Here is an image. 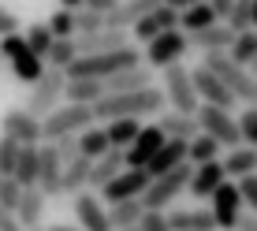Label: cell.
Here are the masks:
<instances>
[{"label": "cell", "instance_id": "cell-1", "mask_svg": "<svg viewBox=\"0 0 257 231\" xmlns=\"http://www.w3.org/2000/svg\"><path fill=\"white\" fill-rule=\"evenodd\" d=\"M164 112V93L157 86H146V90H131V93H101L93 101V120L108 123L119 120V116H131V120H146V116H161Z\"/></svg>", "mask_w": 257, "mask_h": 231}, {"label": "cell", "instance_id": "cell-2", "mask_svg": "<svg viewBox=\"0 0 257 231\" xmlns=\"http://www.w3.org/2000/svg\"><path fill=\"white\" fill-rule=\"evenodd\" d=\"M142 64V49H135L127 41V45H119V49H108V52H90V56H75L71 64L64 67V78H108V75H116V71L123 67H135Z\"/></svg>", "mask_w": 257, "mask_h": 231}, {"label": "cell", "instance_id": "cell-3", "mask_svg": "<svg viewBox=\"0 0 257 231\" xmlns=\"http://www.w3.org/2000/svg\"><path fill=\"white\" fill-rule=\"evenodd\" d=\"M93 120V104H56L52 112L41 116V142H52V138H60V135H78L82 127H90Z\"/></svg>", "mask_w": 257, "mask_h": 231}, {"label": "cell", "instance_id": "cell-4", "mask_svg": "<svg viewBox=\"0 0 257 231\" xmlns=\"http://www.w3.org/2000/svg\"><path fill=\"white\" fill-rule=\"evenodd\" d=\"M190 161H183V164H175L172 172H164V175H157V179H149V186L142 190V209H172V201L179 198L183 190H187V179H190Z\"/></svg>", "mask_w": 257, "mask_h": 231}, {"label": "cell", "instance_id": "cell-5", "mask_svg": "<svg viewBox=\"0 0 257 231\" xmlns=\"http://www.w3.org/2000/svg\"><path fill=\"white\" fill-rule=\"evenodd\" d=\"M0 60H8L15 71V78L19 82H38L41 71H45V60L38 56V52H30V45L23 41V34H4L0 38Z\"/></svg>", "mask_w": 257, "mask_h": 231}, {"label": "cell", "instance_id": "cell-6", "mask_svg": "<svg viewBox=\"0 0 257 231\" xmlns=\"http://www.w3.org/2000/svg\"><path fill=\"white\" fill-rule=\"evenodd\" d=\"M201 64H205L212 75L227 86V93H231L235 101H253V78H250V71H246L242 64H235V60H227V52H205Z\"/></svg>", "mask_w": 257, "mask_h": 231}, {"label": "cell", "instance_id": "cell-7", "mask_svg": "<svg viewBox=\"0 0 257 231\" xmlns=\"http://www.w3.org/2000/svg\"><path fill=\"white\" fill-rule=\"evenodd\" d=\"M64 82H67V78H64V71H60V67H45L38 82H30V93H26L23 108L41 120L45 112H52L60 101H64Z\"/></svg>", "mask_w": 257, "mask_h": 231}, {"label": "cell", "instance_id": "cell-8", "mask_svg": "<svg viewBox=\"0 0 257 231\" xmlns=\"http://www.w3.org/2000/svg\"><path fill=\"white\" fill-rule=\"evenodd\" d=\"M187 52H190L187 34H183L179 26H172V30H164V34H157V38L146 41L142 64H146V67H168V64H179Z\"/></svg>", "mask_w": 257, "mask_h": 231}, {"label": "cell", "instance_id": "cell-9", "mask_svg": "<svg viewBox=\"0 0 257 231\" xmlns=\"http://www.w3.org/2000/svg\"><path fill=\"white\" fill-rule=\"evenodd\" d=\"M161 93H164V104H172V112H190L198 108V93H194V82H190V71L179 64H168L164 67V82H161Z\"/></svg>", "mask_w": 257, "mask_h": 231}, {"label": "cell", "instance_id": "cell-10", "mask_svg": "<svg viewBox=\"0 0 257 231\" xmlns=\"http://www.w3.org/2000/svg\"><path fill=\"white\" fill-rule=\"evenodd\" d=\"M194 120H198V131L201 135H209V138H216L220 142V149H231L238 146V123H235V116L227 112V108H216V104H198L194 108Z\"/></svg>", "mask_w": 257, "mask_h": 231}, {"label": "cell", "instance_id": "cell-11", "mask_svg": "<svg viewBox=\"0 0 257 231\" xmlns=\"http://www.w3.org/2000/svg\"><path fill=\"white\" fill-rule=\"evenodd\" d=\"M209 201H212V220H216V231H235V224H238V216L246 212V205H242V194H238V186L231 183V179H224L216 186V190L209 194Z\"/></svg>", "mask_w": 257, "mask_h": 231}, {"label": "cell", "instance_id": "cell-12", "mask_svg": "<svg viewBox=\"0 0 257 231\" xmlns=\"http://www.w3.org/2000/svg\"><path fill=\"white\" fill-rule=\"evenodd\" d=\"M146 186H149L146 168H123L119 175H112V179L101 186V201L104 205H116V201H127V198H142Z\"/></svg>", "mask_w": 257, "mask_h": 231}, {"label": "cell", "instance_id": "cell-13", "mask_svg": "<svg viewBox=\"0 0 257 231\" xmlns=\"http://www.w3.org/2000/svg\"><path fill=\"white\" fill-rule=\"evenodd\" d=\"M190 82H194V93H198L201 104H216V108H227V112L235 108V97L227 93V86L220 82L205 64H198V67L190 71Z\"/></svg>", "mask_w": 257, "mask_h": 231}, {"label": "cell", "instance_id": "cell-14", "mask_svg": "<svg viewBox=\"0 0 257 231\" xmlns=\"http://www.w3.org/2000/svg\"><path fill=\"white\" fill-rule=\"evenodd\" d=\"M164 138L168 135L157 127V123H142V131L135 135V142L123 149V168H146V161L164 146Z\"/></svg>", "mask_w": 257, "mask_h": 231}, {"label": "cell", "instance_id": "cell-15", "mask_svg": "<svg viewBox=\"0 0 257 231\" xmlns=\"http://www.w3.org/2000/svg\"><path fill=\"white\" fill-rule=\"evenodd\" d=\"M71 198H75V220H78L82 231H112L108 205H104L93 190H78V194H71Z\"/></svg>", "mask_w": 257, "mask_h": 231}, {"label": "cell", "instance_id": "cell-16", "mask_svg": "<svg viewBox=\"0 0 257 231\" xmlns=\"http://www.w3.org/2000/svg\"><path fill=\"white\" fill-rule=\"evenodd\" d=\"M0 135L15 138L19 146H34V142H41V120L26 108H8L0 116Z\"/></svg>", "mask_w": 257, "mask_h": 231}, {"label": "cell", "instance_id": "cell-17", "mask_svg": "<svg viewBox=\"0 0 257 231\" xmlns=\"http://www.w3.org/2000/svg\"><path fill=\"white\" fill-rule=\"evenodd\" d=\"M60 172H64V161L56 157V146L52 142L38 146V190L45 198H60Z\"/></svg>", "mask_w": 257, "mask_h": 231}, {"label": "cell", "instance_id": "cell-18", "mask_svg": "<svg viewBox=\"0 0 257 231\" xmlns=\"http://www.w3.org/2000/svg\"><path fill=\"white\" fill-rule=\"evenodd\" d=\"M172 26H179V12H175V8H168V4H157V8H149V12L142 15L131 30H135L138 41H149V38H157V34L172 30Z\"/></svg>", "mask_w": 257, "mask_h": 231}, {"label": "cell", "instance_id": "cell-19", "mask_svg": "<svg viewBox=\"0 0 257 231\" xmlns=\"http://www.w3.org/2000/svg\"><path fill=\"white\" fill-rule=\"evenodd\" d=\"M224 179H227V175H224V164H220V157H216V161H205V164H194V168H190L187 190L194 194V198H209V194L216 190Z\"/></svg>", "mask_w": 257, "mask_h": 231}, {"label": "cell", "instance_id": "cell-20", "mask_svg": "<svg viewBox=\"0 0 257 231\" xmlns=\"http://www.w3.org/2000/svg\"><path fill=\"white\" fill-rule=\"evenodd\" d=\"M146 86H153V67H146V64L123 67L104 78V93H131V90H146Z\"/></svg>", "mask_w": 257, "mask_h": 231}, {"label": "cell", "instance_id": "cell-21", "mask_svg": "<svg viewBox=\"0 0 257 231\" xmlns=\"http://www.w3.org/2000/svg\"><path fill=\"white\" fill-rule=\"evenodd\" d=\"M183 161H187V142L183 138H164V146L146 161V172H149V179H157V175L172 172V168L183 164Z\"/></svg>", "mask_w": 257, "mask_h": 231}, {"label": "cell", "instance_id": "cell-22", "mask_svg": "<svg viewBox=\"0 0 257 231\" xmlns=\"http://www.w3.org/2000/svg\"><path fill=\"white\" fill-rule=\"evenodd\" d=\"M231 38H235V30H231L227 23H212V26H205V30L187 34L190 49H201V52H227Z\"/></svg>", "mask_w": 257, "mask_h": 231}, {"label": "cell", "instance_id": "cell-23", "mask_svg": "<svg viewBox=\"0 0 257 231\" xmlns=\"http://www.w3.org/2000/svg\"><path fill=\"white\" fill-rule=\"evenodd\" d=\"M157 4H161V0H119V4L104 15V26H112V30H131V26Z\"/></svg>", "mask_w": 257, "mask_h": 231}, {"label": "cell", "instance_id": "cell-24", "mask_svg": "<svg viewBox=\"0 0 257 231\" xmlns=\"http://www.w3.org/2000/svg\"><path fill=\"white\" fill-rule=\"evenodd\" d=\"M220 164H224V175L227 179H242V175H253L257 172V146H231L224 157H220Z\"/></svg>", "mask_w": 257, "mask_h": 231}, {"label": "cell", "instance_id": "cell-25", "mask_svg": "<svg viewBox=\"0 0 257 231\" xmlns=\"http://www.w3.org/2000/svg\"><path fill=\"white\" fill-rule=\"evenodd\" d=\"M123 172V149H108V153L93 157L90 161V175H86V186H93V190H101L104 183L112 179V175Z\"/></svg>", "mask_w": 257, "mask_h": 231}, {"label": "cell", "instance_id": "cell-26", "mask_svg": "<svg viewBox=\"0 0 257 231\" xmlns=\"http://www.w3.org/2000/svg\"><path fill=\"white\" fill-rule=\"evenodd\" d=\"M119 45H127V38H123V30H112V26H104V30H97V34H78V38H75L78 56L108 52V49H119Z\"/></svg>", "mask_w": 257, "mask_h": 231}, {"label": "cell", "instance_id": "cell-27", "mask_svg": "<svg viewBox=\"0 0 257 231\" xmlns=\"http://www.w3.org/2000/svg\"><path fill=\"white\" fill-rule=\"evenodd\" d=\"M45 194L38 190V186H26V190L19 194V205H15V220H19L23 227H34L41 224V216H45Z\"/></svg>", "mask_w": 257, "mask_h": 231}, {"label": "cell", "instance_id": "cell-28", "mask_svg": "<svg viewBox=\"0 0 257 231\" xmlns=\"http://www.w3.org/2000/svg\"><path fill=\"white\" fill-rule=\"evenodd\" d=\"M168 224L172 231H216V220L209 209H175L168 212Z\"/></svg>", "mask_w": 257, "mask_h": 231}, {"label": "cell", "instance_id": "cell-29", "mask_svg": "<svg viewBox=\"0 0 257 231\" xmlns=\"http://www.w3.org/2000/svg\"><path fill=\"white\" fill-rule=\"evenodd\" d=\"M157 127H161L168 138H183V142H190L198 135V120H194L190 112H161L157 116Z\"/></svg>", "mask_w": 257, "mask_h": 231}, {"label": "cell", "instance_id": "cell-30", "mask_svg": "<svg viewBox=\"0 0 257 231\" xmlns=\"http://www.w3.org/2000/svg\"><path fill=\"white\" fill-rule=\"evenodd\" d=\"M38 146L41 142H34V146H19V157H15V168H12V179L23 186H38Z\"/></svg>", "mask_w": 257, "mask_h": 231}, {"label": "cell", "instance_id": "cell-31", "mask_svg": "<svg viewBox=\"0 0 257 231\" xmlns=\"http://www.w3.org/2000/svg\"><path fill=\"white\" fill-rule=\"evenodd\" d=\"M101 93H104L101 78H67L64 82V101L71 104H93Z\"/></svg>", "mask_w": 257, "mask_h": 231}, {"label": "cell", "instance_id": "cell-32", "mask_svg": "<svg viewBox=\"0 0 257 231\" xmlns=\"http://www.w3.org/2000/svg\"><path fill=\"white\" fill-rule=\"evenodd\" d=\"M142 131V120H131V116H119V120H108L104 123V135H108V146L112 149H127L135 135Z\"/></svg>", "mask_w": 257, "mask_h": 231}, {"label": "cell", "instance_id": "cell-33", "mask_svg": "<svg viewBox=\"0 0 257 231\" xmlns=\"http://www.w3.org/2000/svg\"><path fill=\"white\" fill-rule=\"evenodd\" d=\"M86 175H90V157H75L60 172V194H78L86 190Z\"/></svg>", "mask_w": 257, "mask_h": 231}, {"label": "cell", "instance_id": "cell-34", "mask_svg": "<svg viewBox=\"0 0 257 231\" xmlns=\"http://www.w3.org/2000/svg\"><path fill=\"white\" fill-rule=\"evenodd\" d=\"M212 23H220V19L212 15L209 0H198V4H190V8H183V12H179V30H183V34L205 30V26H212Z\"/></svg>", "mask_w": 257, "mask_h": 231}, {"label": "cell", "instance_id": "cell-35", "mask_svg": "<svg viewBox=\"0 0 257 231\" xmlns=\"http://www.w3.org/2000/svg\"><path fill=\"white\" fill-rule=\"evenodd\" d=\"M142 201L138 198H127V201H116V205H108V224L112 231H127V227H135L138 220H142Z\"/></svg>", "mask_w": 257, "mask_h": 231}, {"label": "cell", "instance_id": "cell-36", "mask_svg": "<svg viewBox=\"0 0 257 231\" xmlns=\"http://www.w3.org/2000/svg\"><path fill=\"white\" fill-rule=\"evenodd\" d=\"M75 142H78V157H90V161L112 149V146H108V135H104V127H93V123L78 131Z\"/></svg>", "mask_w": 257, "mask_h": 231}, {"label": "cell", "instance_id": "cell-37", "mask_svg": "<svg viewBox=\"0 0 257 231\" xmlns=\"http://www.w3.org/2000/svg\"><path fill=\"white\" fill-rule=\"evenodd\" d=\"M253 52H257V30L250 26V30H238L235 38H231V45H227V60H235V64L250 67Z\"/></svg>", "mask_w": 257, "mask_h": 231}, {"label": "cell", "instance_id": "cell-38", "mask_svg": "<svg viewBox=\"0 0 257 231\" xmlns=\"http://www.w3.org/2000/svg\"><path fill=\"white\" fill-rule=\"evenodd\" d=\"M220 157V142L216 138H209V135H194L190 142H187V161L190 164H205V161H216Z\"/></svg>", "mask_w": 257, "mask_h": 231}, {"label": "cell", "instance_id": "cell-39", "mask_svg": "<svg viewBox=\"0 0 257 231\" xmlns=\"http://www.w3.org/2000/svg\"><path fill=\"white\" fill-rule=\"evenodd\" d=\"M75 56H78L75 38H52V45H49V52H45L41 60H45V67H60V71H64Z\"/></svg>", "mask_w": 257, "mask_h": 231}, {"label": "cell", "instance_id": "cell-40", "mask_svg": "<svg viewBox=\"0 0 257 231\" xmlns=\"http://www.w3.org/2000/svg\"><path fill=\"white\" fill-rule=\"evenodd\" d=\"M45 26H49L52 38H75V12H71V8H56Z\"/></svg>", "mask_w": 257, "mask_h": 231}, {"label": "cell", "instance_id": "cell-41", "mask_svg": "<svg viewBox=\"0 0 257 231\" xmlns=\"http://www.w3.org/2000/svg\"><path fill=\"white\" fill-rule=\"evenodd\" d=\"M224 23L231 26L235 34H238V30H250V23H253V0H235Z\"/></svg>", "mask_w": 257, "mask_h": 231}, {"label": "cell", "instance_id": "cell-42", "mask_svg": "<svg viewBox=\"0 0 257 231\" xmlns=\"http://www.w3.org/2000/svg\"><path fill=\"white\" fill-rule=\"evenodd\" d=\"M97 30H104V15L90 12V8H75V38L78 34H97Z\"/></svg>", "mask_w": 257, "mask_h": 231}, {"label": "cell", "instance_id": "cell-43", "mask_svg": "<svg viewBox=\"0 0 257 231\" xmlns=\"http://www.w3.org/2000/svg\"><path fill=\"white\" fill-rule=\"evenodd\" d=\"M23 41L30 45V52H38V56H45L49 52V45H52V34H49V26L45 23H34L30 30L23 34Z\"/></svg>", "mask_w": 257, "mask_h": 231}, {"label": "cell", "instance_id": "cell-44", "mask_svg": "<svg viewBox=\"0 0 257 231\" xmlns=\"http://www.w3.org/2000/svg\"><path fill=\"white\" fill-rule=\"evenodd\" d=\"M238 138H242V146H257V108H242L238 116Z\"/></svg>", "mask_w": 257, "mask_h": 231}, {"label": "cell", "instance_id": "cell-45", "mask_svg": "<svg viewBox=\"0 0 257 231\" xmlns=\"http://www.w3.org/2000/svg\"><path fill=\"white\" fill-rule=\"evenodd\" d=\"M135 227H138V231H172V224H168V212H164V209H146Z\"/></svg>", "mask_w": 257, "mask_h": 231}, {"label": "cell", "instance_id": "cell-46", "mask_svg": "<svg viewBox=\"0 0 257 231\" xmlns=\"http://www.w3.org/2000/svg\"><path fill=\"white\" fill-rule=\"evenodd\" d=\"M19 194H23V186L15 183L12 175H4V179H0V209L15 212V205H19Z\"/></svg>", "mask_w": 257, "mask_h": 231}, {"label": "cell", "instance_id": "cell-47", "mask_svg": "<svg viewBox=\"0 0 257 231\" xmlns=\"http://www.w3.org/2000/svg\"><path fill=\"white\" fill-rule=\"evenodd\" d=\"M15 157H19V142L8 138V135H0V172H4V175H12Z\"/></svg>", "mask_w": 257, "mask_h": 231}, {"label": "cell", "instance_id": "cell-48", "mask_svg": "<svg viewBox=\"0 0 257 231\" xmlns=\"http://www.w3.org/2000/svg\"><path fill=\"white\" fill-rule=\"evenodd\" d=\"M235 186H238V194H242V205L250 209V212H257V172L235 179Z\"/></svg>", "mask_w": 257, "mask_h": 231}, {"label": "cell", "instance_id": "cell-49", "mask_svg": "<svg viewBox=\"0 0 257 231\" xmlns=\"http://www.w3.org/2000/svg\"><path fill=\"white\" fill-rule=\"evenodd\" d=\"M52 146H56V157H60L64 164L78 157V142H75V135H60V138H52Z\"/></svg>", "mask_w": 257, "mask_h": 231}, {"label": "cell", "instance_id": "cell-50", "mask_svg": "<svg viewBox=\"0 0 257 231\" xmlns=\"http://www.w3.org/2000/svg\"><path fill=\"white\" fill-rule=\"evenodd\" d=\"M4 34H23V23H19L15 12H8V8L0 4V38H4Z\"/></svg>", "mask_w": 257, "mask_h": 231}, {"label": "cell", "instance_id": "cell-51", "mask_svg": "<svg viewBox=\"0 0 257 231\" xmlns=\"http://www.w3.org/2000/svg\"><path fill=\"white\" fill-rule=\"evenodd\" d=\"M116 4H119V0H82V8H90V12H101V15H108Z\"/></svg>", "mask_w": 257, "mask_h": 231}, {"label": "cell", "instance_id": "cell-52", "mask_svg": "<svg viewBox=\"0 0 257 231\" xmlns=\"http://www.w3.org/2000/svg\"><path fill=\"white\" fill-rule=\"evenodd\" d=\"M0 231H23V224H19V220H15V212L0 209Z\"/></svg>", "mask_w": 257, "mask_h": 231}, {"label": "cell", "instance_id": "cell-53", "mask_svg": "<svg viewBox=\"0 0 257 231\" xmlns=\"http://www.w3.org/2000/svg\"><path fill=\"white\" fill-rule=\"evenodd\" d=\"M231 4H235V0H209V8H212V15H216V19H220V23H224V19H227V12H231Z\"/></svg>", "mask_w": 257, "mask_h": 231}, {"label": "cell", "instance_id": "cell-54", "mask_svg": "<svg viewBox=\"0 0 257 231\" xmlns=\"http://www.w3.org/2000/svg\"><path fill=\"white\" fill-rule=\"evenodd\" d=\"M235 231H257V212H242L238 224H235Z\"/></svg>", "mask_w": 257, "mask_h": 231}, {"label": "cell", "instance_id": "cell-55", "mask_svg": "<svg viewBox=\"0 0 257 231\" xmlns=\"http://www.w3.org/2000/svg\"><path fill=\"white\" fill-rule=\"evenodd\" d=\"M161 4H168V8H175V12H183V8L198 4V0H161Z\"/></svg>", "mask_w": 257, "mask_h": 231}, {"label": "cell", "instance_id": "cell-56", "mask_svg": "<svg viewBox=\"0 0 257 231\" xmlns=\"http://www.w3.org/2000/svg\"><path fill=\"white\" fill-rule=\"evenodd\" d=\"M45 231H82L78 224H52V227H45Z\"/></svg>", "mask_w": 257, "mask_h": 231}, {"label": "cell", "instance_id": "cell-57", "mask_svg": "<svg viewBox=\"0 0 257 231\" xmlns=\"http://www.w3.org/2000/svg\"><path fill=\"white\" fill-rule=\"evenodd\" d=\"M60 8H71V12H75V8H82V0H60Z\"/></svg>", "mask_w": 257, "mask_h": 231}, {"label": "cell", "instance_id": "cell-58", "mask_svg": "<svg viewBox=\"0 0 257 231\" xmlns=\"http://www.w3.org/2000/svg\"><path fill=\"white\" fill-rule=\"evenodd\" d=\"M250 26H253V30H257V0H253V23H250Z\"/></svg>", "mask_w": 257, "mask_h": 231}, {"label": "cell", "instance_id": "cell-59", "mask_svg": "<svg viewBox=\"0 0 257 231\" xmlns=\"http://www.w3.org/2000/svg\"><path fill=\"white\" fill-rule=\"evenodd\" d=\"M23 231H45V227H41V224H34V227H23Z\"/></svg>", "mask_w": 257, "mask_h": 231}, {"label": "cell", "instance_id": "cell-60", "mask_svg": "<svg viewBox=\"0 0 257 231\" xmlns=\"http://www.w3.org/2000/svg\"><path fill=\"white\" fill-rule=\"evenodd\" d=\"M250 67H253V75H257V52H253V60H250Z\"/></svg>", "mask_w": 257, "mask_h": 231}, {"label": "cell", "instance_id": "cell-61", "mask_svg": "<svg viewBox=\"0 0 257 231\" xmlns=\"http://www.w3.org/2000/svg\"><path fill=\"white\" fill-rule=\"evenodd\" d=\"M253 101H257V82H253ZM253 108H257V104H253Z\"/></svg>", "mask_w": 257, "mask_h": 231}, {"label": "cell", "instance_id": "cell-62", "mask_svg": "<svg viewBox=\"0 0 257 231\" xmlns=\"http://www.w3.org/2000/svg\"><path fill=\"white\" fill-rule=\"evenodd\" d=\"M127 231H138V227H127Z\"/></svg>", "mask_w": 257, "mask_h": 231}, {"label": "cell", "instance_id": "cell-63", "mask_svg": "<svg viewBox=\"0 0 257 231\" xmlns=\"http://www.w3.org/2000/svg\"><path fill=\"white\" fill-rule=\"evenodd\" d=\"M0 179H4V172H0Z\"/></svg>", "mask_w": 257, "mask_h": 231}, {"label": "cell", "instance_id": "cell-64", "mask_svg": "<svg viewBox=\"0 0 257 231\" xmlns=\"http://www.w3.org/2000/svg\"><path fill=\"white\" fill-rule=\"evenodd\" d=\"M0 64H4V60H0Z\"/></svg>", "mask_w": 257, "mask_h": 231}]
</instances>
